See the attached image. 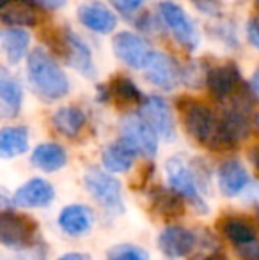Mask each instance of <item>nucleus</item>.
I'll list each match as a JSON object with an SVG mask.
<instances>
[{
  "label": "nucleus",
  "instance_id": "obj_1",
  "mask_svg": "<svg viewBox=\"0 0 259 260\" xmlns=\"http://www.w3.org/2000/svg\"><path fill=\"white\" fill-rule=\"evenodd\" d=\"M28 78L41 98L55 101L69 92V80L57 62L43 48H34L27 58Z\"/></svg>",
  "mask_w": 259,
  "mask_h": 260
},
{
  "label": "nucleus",
  "instance_id": "obj_2",
  "mask_svg": "<svg viewBox=\"0 0 259 260\" xmlns=\"http://www.w3.org/2000/svg\"><path fill=\"white\" fill-rule=\"evenodd\" d=\"M83 184H85L87 191L91 193L94 200L100 204L105 211L112 212V214H121L125 212V200H123L121 191V182L100 168H91L83 177Z\"/></svg>",
  "mask_w": 259,
  "mask_h": 260
},
{
  "label": "nucleus",
  "instance_id": "obj_3",
  "mask_svg": "<svg viewBox=\"0 0 259 260\" xmlns=\"http://www.w3.org/2000/svg\"><path fill=\"white\" fill-rule=\"evenodd\" d=\"M165 174L169 186L176 195L183 197L185 200H188L190 204H194L197 211H208V206L204 202L203 195H200L199 188H197V179L194 170L190 168V165L180 156H174L167 161L165 165Z\"/></svg>",
  "mask_w": 259,
  "mask_h": 260
},
{
  "label": "nucleus",
  "instance_id": "obj_4",
  "mask_svg": "<svg viewBox=\"0 0 259 260\" xmlns=\"http://www.w3.org/2000/svg\"><path fill=\"white\" fill-rule=\"evenodd\" d=\"M180 108L183 113L185 126H187L188 133L195 138L197 142L211 147L217 135V124L218 117L208 108L206 105L199 103L194 100H180Z\"/></svg>",
  "mask_w": 259,
  "mask_h": 260
},
{
  "label": "nucleus",
  "instance_id": "obj_5",
  "mask_svg": "<svg viewBox=\"0 0 259 260\" xmlns=\"http://www.w3.org/2000/svg\"><path fill=\"white\" fill-rule=\"evenodd\" d=\"M160 20L183 48L195 50L199 46V34L183 7L174 2H162L158 6Z\"/></svg>",
  "mask_w": 259,
  "mask_h": 260
},
{
  "label": "nucleus",
  "instance_id": "obj_6",
  "mask_svg": "<svg viewBox=\"0 0 259 260\" xmlns=\"http://www.w3.org/2000/svg\"><path fill=\"white\" fill-rule=\"evenodd\" d=\"M121 138H125L138 154L146 157H155L158 152V133L140 113H131L121 120Z\"/></svg>",
  "mask_w": 259,
  "mask_h": 260
},
{
  "label": "nucleus",
  "instance_id": "obj_7",
  "mask_svg": "<svg viewBox=\"0 0 259 260\" xmlns=\"http://www.w3.org/2000/svg\"><path fill=\"white\" fill-rule=\"evenodd\" d=\"M112 46H114V53L118 55V58H121L125 64H128L133 69H144L155 53L149 43L133 32L116 34Z\"/></svg>",
  "mask_w": 259,
  "mask_h": 260
},
{
  "label": "nucleus",
  "instance_id": "obj_8",
  "mask_svg": "<svg viewBox=\"0 0 259 260\" xmlns=\"http://www.w3.org/2000/svg\"><path fill=\"white\" fill-rule=\"evenodd\" d=\"M140 115L151 124L153 129L163 140H172L176 135L174 119L167 101L160 96H148L140 103Z\"/></svg>",
  "mask_w": 259,
  "mask_h": 260
},
{
  "label": "nucleus",
  "instance_id": "obj_9",
  "mask_svg": "<svg viewBox=\"0 0 259 260\" xmlns=\"http://www.w3.org/2000/svg\"><path fill=\"white\" fill-rule=\"evenodd\" d=\"M55 197V189L46 179L34 177L21 184L13 195V206L23 209H38L45 207Z\"/></svg>",
  "mask_w": 259,
  "mask_h": 260
},
{
  "label": "nucleus",
  "instance_id": "obj_10",
  "mask_svg": "<svg viewBox=\"0 0 259 260\" xmlns=\"http://www.w3.org/2000/svg\"><path fill=\"white\" fill-rule=\"evenodd\" d=\"M144 71H146V78H148L153 85L160 87V89H165V90L174 89L181 78L178 64L169 55H165L162 52L153 53V57L149 58Z\"/></svg>",
  "mask_w": 259,
  "mask_h": 260
},
{
  "label": "nucleus",
  "instance_id": "obj_11",
  "mask_svg": "<svg viewBox=\"0 0 259 260\" xmlns=\"http://www.w3.org/2000/svg\"><path fill=\"white\" fill-rule=\"evenodd\" d=\"M197 236L192 230L185 229L180 225H169L162 230L158 237L160 250L167 255V257L180 258L185 255H190L195 246Z\"/></svg>",
  "mask_w": 259,
  "mask_h": 260
},
{
  "label": "nucleus",
  "instance_id": "obj_12",
  "mask_svg": "<svg viewBox=\"0 0 259 260\" xmlns=\"http://www.w3.org/2000/svg\"><path fill=\"white\" fill-rule=\"evenodd\" d=\"M240 71L235 64H224L210 69L206 75V85L213 98L217 100H227L229 96L240 89Z\"/></svg>",
  "mask_w": 259,
  "mask_h": 260
},
{
  "label": "nucleus",
  "instance_id": "obj_13",
  "mask_svg": "<svg viewBox=\"0 0 259 260\" xmlns=\"http://www.w3.org/2000/svg\"><path fill=\"white\" fill-rule=\"evenodd\" d=\"M78 20L83 27L98 34H110L118 25L116 14L100 2H89L78 7Z\"/></svg>",
  "mask_w": 259,
  "mask_h": 260
},
{
  "label": "nucleus",
  "instance_id": "obj_14",
  "mask_svg": "<svg viewBox=\"0 0 259 260\" xmlns=\"http://www.w3.org/2000/svg\"><path fill=\"white\" fill-rule=\"evenodd\" d=\"M28 221L21 216H16L14 212L4 211L0 216V239H2V243L11 248H21L28 244L32 236Z\"/></svg>",
  "mask_w": 259,
  "mask_h": 260
},
{
  "label": "nucleus",
  "instance_id": "obj_15",
  "mask_svg": "<svg viewBox=\"0 0 259 260\" xmlns=\"http://www.w3.org/2000/svg\"><path fill=\"white\" fill-rule=\"evenodd\" d=\"M250 184L247 168L238 159H229L218 168V186L225 197H236Z\"/></svg>",
  "mask_w": 259,
  "mask_h": 260
},
{
  "label": "nucleus",
  "instance_id": "obj_16",
  "mask_svg": "<svg viewBox=\"0 0 259 260\" xmlns=\"http://www.w3.org/2000/svg\"><path fill=\"white\" fill-rule=\"evenodd\" d=\"M137 154L138 152L135 151L133 145L128 144L125 138H121V140L112 142L103 149L101 163H103L105 170H108L110 174H125L131 168Z\"/></svg>",
  "mask_w": 259,
  "mask_h": 260
},
{
  "label": "nucleus",
  "instance_id": "obj_17",
  "mask_svg": "<svg viewBox=\"0 0 259 260\" xmlns=\"http://www.w3.org/2000/svg\"><path fill=\"white\" fill-rule=\"evenodd\" d=\"M94 221L93 211L82 204H73L66 206L59 214V226L64 234L71 237L83 236L91 230Z\"/></svg>",
  "mask_w": 259,
  "mask_h": 260
},
{
  "label": "nucleus",
  "instance_id": "obj_18",
  "mask_svg": "<svg viewBox=\"0 0 259 260\" xmlns=\"http://www.w3.org/2000/svg\"><path fill=\"white\" fill-rule=\"evenodd\" d=\"M0 20L9 27H32L38 13L32 0H0Z\"/></svg>",
  "mask_w": 259,
  "mask_h": 260
},
{
  "label": "nucleus",
  "instance_id": "obj_19",
  "mask_svg": "<svg viewBox=\"0 0 259 260\" xmlns=\"http://www.w3.org/2000/svg\"><path fill=\"white\" fill-rule=\"evenodd\" d=\"M66 55H68V62L73 69L80 73V75L93 78L94 76V64H93V53L91 48L83 43L80 36L75 32H66Z\"/></svg>",
  "mask_w": 259,
  "mask_h": 260
},
{
  "label": "nucleus",
  "instance_id": "obj_20",
  "mask_svg": "<svg viewBox=\"0 0 259 260\" xmlns=\"http://www.w3.org/2000/svg\"><path fill=\"white\" fill-rule=\"evenodd\" d=\"M31 161L36 168L43 172H57L66 165L68 154L59 144H41L32 151Z\"/></svg>",
  "mask_w": 259,
  "mask_h": 260
},
{
  "label": "nucleus",
  "instance_id": "obj_21",
  "mask_svg": "<svg viewBox=\"0 0 259 260\" xmlns=\"http://www.w3.org/2000/svg\"><path fill=\"white\" fill-rule=\"evenodd\" d=\"M52 124L61 135L73 138L85 126V113L76 106H63L53 113Z\"/></svg>",
  "mask_w": 259,
  "mask_h": 260
},
{
  "label": "nucleus",
  "instance_id": "obj_22",
  "mask_svg": "<svg viewBox=\"0 0 259 260\" xmlns=\"http://www.w3.org/2000/svg\"><path fill=\"white\" fill-rule=\"evenodd\" d=\"M28 149V131L23 126L4 127L0 133V154L6 159L20 156Z\"/></svg>",
  "mask_w": 259,
  "mask_h": 260
},
{
  "label": "nucleus",
  "instance_id": "obj_23",
  "mask_svg": "<svg viewBox=\"0 0 259 260\" xmlns=\"http://www.w3.org/2000/svg\"><path fill=\"white\" fill-rule=\"evenodd\" d=\"M28 43H31L28 32L20 30L16 27L9 28V30H6L2 34V48L11 64H18L21 58H25L28 50Z\"/></svg>",
  "mask_w": 259,
  "mask_h": 260
},
{
  "label": "nucleus",
  "instance_id": "obj_24",
  "mask_svg": "<svg viewBox=\"0 0 259 260\" xmlns=\"http://www.w3.org/2000/svg\"><path fill=\"white\" fill-rule=\"evenodd\" d=\"M21 100H23V92H21L20 83L14 78H9L6 73H2V78H0V101H2L4 115L16 117L21 108Z\"/></svg>",
  "mask_w": 259,
  "mask_h": 260
},
{
  "label": "nucleus",
  "instance_id": "obj_25",
  "mask_svg": "<svg viewBox=\"0 0 259 260\" xmlns=\"http://www.w3.org/2000/svg\"><path fill=\"white\" fill-rule=\"evenodd\" d=\"M108 92H110V96L116 101H119L123 105L142 103V100H144L140 90L137 89V85L130 78H126V76H116L112 80V85L108 89Z\"/></svg>",
  "mask_w": 259,
  "mask_h": 260
},
{
  "label": "nucleus",
  "instance_id": "obj_26",
  "mask_svg": "<svg viewBox=\"0 0 259 260\" xmlns=\"http://www.w3.org/2000/svg\"><path fill=\"white\" fill-rule=\"evenodd\" d=\"M224 234L231 243L236 244H242V243H247V241H252L257 237L256 230L249 225L247 221L243 219H227L224 223Z\"/></svg>",
  "mask_w": 259,
  "mask_h": 260
},
{
  "label": "nucleus",
  "instance_id": "obj_27",
  "mask_svg": "<svg viewBox=\"0 0 259 260\" xmlns=\"http://www.w3.org/2000/svg\"><path fill=\"white\" fill-rule=\"evenodd\" d=\"M107 260H149V257L142 248L133 244H121L112 248Z\"/></svg>",
  "mask_w": 259,
  "mask_h": 260
},
{
  "label": "nucleus",
  "instance_id": "obj_28",
  "mask_svg": "<svg viewBox=\"0 0 259 260\" xmlns=\"http://www.w3.org/2000/svg\"><path fill=\"white\" fill-rule=\"evenodd\" d=\"M236 255L242 260H259V239L236 244Z\"/></svg>",
  "mask_w": 259,
  "mask_h": 260
},
{
  "label": "nucleus",
  "instance_id": "obj_29",
  "mask_svg": "<svg viewBox=\"0 0 259 260\" xmlns=\"http://www.w3.org/2000/svg\"><path fill=\"white\" fill-rule=\"evenodd\" d=\"M110 2L114 4V7L119 13L131 14V13H135L138 7H142V4H144L146 0H110Z\"/></svg>",
  "mask_w": 259,
  "mask_h": 260
},
{
  "label": "nucleus",
  "instance_id": "obj_30",
  "mask_svg": "<svg viewBox=\"0 0 259 260\" xmlns=\"http://www.w3.org/2000/svg\"><path fill=\"white\" fill-rule=\"evenodd\" d=\"M247 38H249L250 45L259 48V14L250 18L249 25H247Z\"/></svg>",
  "mask_w": 259,
  "mask_h": 260
},
{
  "label": "nucleus",
  "instance_id": "obj_31",
  "mask_svg": "<svg viewBox=\"0 0 259 260\" xmlns=\"http://www.w3.org/2000/svg\"><path fill=\"white\" fill-rule=\"evenodd\" d=\"M249 87H250V90H252L254 94H257V96H259V68L256 69V71H254L252 78H250Z\"/></svg>",
  "mask_w": 259,
  "mask_h": 260
},
{
  "label": "nucleus",
  "instance_id": "obj_32",
  "mask_svg": "<svg viewBox=\"0 0 259 260\" xmlns=\"http://www.w3.org/2000/svg\"><path fill=\"white\" fill-rule=\"evenodd\" d=\"M57 260H91V257L85 253H66Z\"/></svg>",
  "mask_w": 259,
  "mask_h": 260
},
{
  "label": "nucleus",
  "instance_id": "obj_33",
  "mask_svg": "<svg viewBox=\"0 0 259 260\" xmlns=\"http://www.w3.org/2000/svg\"><path fill=\"white\" fill-rule=\"evenodd\" d=\"M38 2H41L43 6H46V7H63L64 6V2L66 0H38Z\"/></svg>",
  "mask_w": 259,
  "mask_h": 260
},
{
  "label": "nucleus",
  "instance_id": "obj_34",
  "mask_svg": "<svg viewBox=\"0 0 259 260\" xmlns=\"http://www.w3.org/2000/svg\"><path fill=\"white\" fill-rule=\"evenodd\" d=\"M250 159H252L254 167H256L257 170H259V145L252 149V152H250Z\"/></svg>",
  "mask_w": 259,
  "mask_h": 260
},
{
  "label": "nucleus",
  "instance_id": "obj_35",
  "mask_svg": "<svg viewBox=\"0 0 259 260\" xmlns=\"http://www.w3.org/2000/svg\"><path fill=\"white\" fill-rule=\"evenodd\" d=\"M256 124H257V127H259V113H257V117H256Z\"/></svg>",
  "mask_w": 259,
  "mask_h": 260
},
{
  "label": "nucleus",
  "instance_id": "obj_36",
  "mask_svg": "<svg viewBox=\"0 0 259 260\" xmlns=\"http://www.w3.org/2000/svg\"><path fill=\"white\" fill-rule=\"evenodd\" d=\"M257 7H259V0H257Z\"/></svg>",
  "mask_w": 259,
  "mask_h": 260
}]
</instances>
